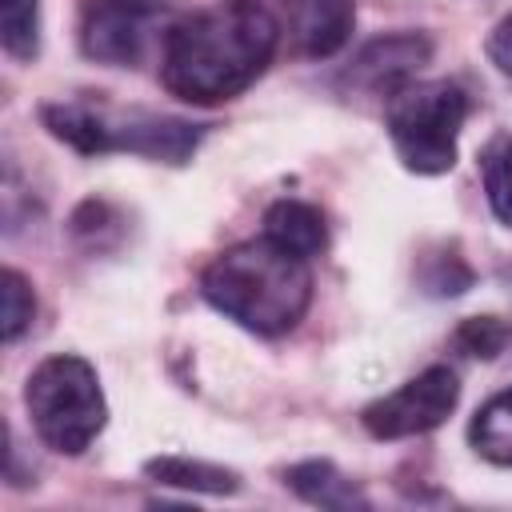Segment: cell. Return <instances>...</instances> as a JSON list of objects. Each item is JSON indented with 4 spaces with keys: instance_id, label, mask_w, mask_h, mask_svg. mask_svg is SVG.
<instances>
[{
    "instance_id": "7",
    "label": "cell",
    "mask_w": 512,
    "mask_h": 512,
    "mask_svg": "<svg viewBox=\"0 0 512 512\" xmlns=\"http://www.w3.org/2000/svg\"><path fill=\"white\" fill-rule=\"evenodd\" d=\"M160 24V8L144 0H88L80 16V48L100 64H140Z\"/></svg>"
},
{
    "instance_id": "4",
    "label": "cell",
    "mask_w": 512,
    "mask_h": 512,
    "mask_svg": "<svg viewBox=\"0 0 512 512\" xmlns=\"http://www.w3.org/2000/svg\"><path fill=\"white\" fill-rule=\"evenodd\" d=\"M24 404L36 436L60 456H80L108 420L96 368L72 352L48 356L32 368L24 384Z\"/></svg>"
},
{
    "instance_id": "3",
    "label": "cell",
    "mask_w": 512,
    "mask_h": 512,
    "mask_svg": "<svg viewBox=\"0 0 512 512\" xmlns=\"http://www.w3.org/2000/svg\"><path fill=\"white\" fill-rule=\"evenodd\" d=\"M40 120L56 140L72 144L76 152H136L168 164H184L204 136L200 124L140 108L124 112L104 100H56L40 108Z\"/></svg>"
},
{
    "instance_id": "6",
    "label": "cell",
    "mask_w": 512,
    "mask_h": 512,
    "mask_svg": "<svg viewBox=\"0 0 512 512\" xmlns=\"http://www.w3.org/2000/svg\"><path fill=\"white\" fill-rule=\"evenodd\" d=\"M456 400H460L456 372L436 364V368H424L420 376H412L408 384H400L396 392L372 400L360 420L376 440H404V436L440 428L452 416Z\"/></svg>"
},
{
    "instance_id": "9",
    "label": "cell",
    "mask_w": 512,
    "mask_h": 512,
    "mask_svg": "<svg viewBox=\"0 0 512 512\" xmlns=\"http://www.w3.org/2000/svg\"><path fill=\"white\" fill-rule=\"evenodd\" d=\"M352 0H280V32L288 28L296 52L332 56L352 32Z\"/></svg>"
},
{
    "instance_id": "17",
    "label": "cell",
    "mask_w": 512,
    "mask_h": 512,
    "mask_svg": "<svg viewBox=\"0 0 512 512\" xmlns=\"http://www.w3.org/2000/svg\"><path fill=\"white\" fill-rule=\"evenodd\" d=\"M4 340L12 344V340H20L24 336V328L32 324V316H36V296H32V288H28V280L16 272V268H4Z\"/></svg>"
},
{
    "instance_id": "10",
    "label": "cell",
    "mask_w": 512,
    "mask_h": 512,
    "mask_svg": "<svg viewBox=\"0 0 512 512\" xmlns=\"http://www.w3.org/2000/svg\"><path fill=\"white\" fill-rule=\"evenodd\" d=\"M264 236L276 240L280 248L296 252V256H308V260L320 256L328 244V228H324L320 208H312L304 200H276L264 212Z\"/></svg>"
},
{
    "instance_id": "12",
    "label": "cell",
    "mask_w": 512,
    "mask_h": 512,
    "mask_svg": "<svg viewBox=\"0 0 512 512\" xmlns=\"http://www.w3.org/2000/svg\"><path fill=\"white\" fill-rule=\"evenodd\" d=\"M144 472L156 484H172V488H188V492H212V496H228L240 488V476L232 468L208 464V460H188V456H156L144 464Z\"/></svg>"
},
{
    "instance_id": "15",
    "label": "cell",
    "mask_w": 512,
    "mask_h": 512,
    "mask_svg": "<svg viewBox=\"0 0 512 512\" xmlns=\"http://www.w3.org/2000/svg\"><path fill=\"white\" fill-rule=\"evenodd\" d=\"M0 36L4 52L16 60H32L40 48V12L36 0H0Z\"/></svg>"
},
{
    "instance_id": "16",
    "label": "cell",
    "mask_w": 512,
    "mask_h": 512,
    "mask_svg": "<svg viewBox=\"0 0 512 512\" xmlns=\"http://www.w3.org/2000/svg\"><path fill=\"white\" fill-rule=\"evenodd\" d=\"M508 340H512V324L500 316H468L452 336L456 352L472 360H496L508 348Z\"/></svg>"
},
{
    "instance_id": "14",
    "label": "cell",
    "mask_w": 512,
    "mask_h": 512,
    "mask_svg": "<svg viewBox=\"0 0 512 512\" xmlns=\"http://www.w3.org/2000/svg\"><path fill=\"white\" fill-rule=\"evenodd\" d=\"M480 172H484V192L492 212L512 228V136H496L484 148Z\"/></svg>"
},
{
    "instance_id": "11",
    "label": "cell",
    "mask_w": 512,
    "mask_h": 512,
    "mask_svg": "<svg viewBox=\"0 0 512 512\" xmlns=\"http://www.w3.org/2000/svg\"><path fill=\"white\" fill-rule=\"evenodd\" d=\"M284 480L292 484V492H300L308 504H320V508H364L368 504L360 488L344 472H336V464L328 460H304L288 468Z\"/></svg>"
},
{
    "instance_id": "8",
    "label": "cell",
    "mask_w": 512,
    "mask_h": 512,
    "mask_svg": "<svg viewBox=\"0 0 512 512\" xmlns=\"http://www.w3.org/2000/svg\"><path fill=\"white\" fill-rule=\"evenodd\" d=\"M432 56V40L420 36V32H396V36H380L372 44H364L352 60V68L344 72V80L356 88V92H368V96H392L400 92L404 84L416 80L420 64H428Z\"/></svg>"
},
{
    "instance_id": "13",
    "label": "cell",
    "mask_w": 512,
    "mask_h": 512,
    "mask_svg": "<svg viewBox=\"0 0 512 512\" xmlns=\"http://www.w3.org/2000/svg\"><path fill=\"white\" fill-rule=\"evenodd\" d=\"M468 440H472V448H476L484 460H492V464H500V468H512V388L496 392V396L472 416Z\"/></svg>"
},
{
    "instance_id": "18",
    "label": "cell",
    "mask_w": 512,
    "mask_h": 512,
    "mask_svg": "<svg viewBox=\"0 0 512 512\" xmlns=\"http://www.w3.org/2000/svg\"><path fill=\"white\" fill-rule=\"evenodd\" d=\"M488 60L504 72V76H512V16H504L496 28H492V36H488Z\"/></svg>"
},
{
    "instance_id": "2",
    "label": "cell",
    "mask_w": 512,
    "mask_h": 512,
    "mask_svg": "<svg viewBox=\"0 0 512 512\" xmlns=\"http://www.w3.org/2000/svg\"><path fill=\"white\" fill-rule=\"evenodd\" d=\"M204 300L256 336L292 332L312 304L308 256L280 248L276 240H244L224 248L200 272Z\"/></svg>"
},
{
    "instance_id": "1",
    "label": "cell",
    "mask_w": 512,
    "mask_h": 512,
    "mask_svg": "<svg viewBox=\"0 0 512 512\" xmlns=\"http://www.w3.org/2000/svg\"><path fill=\"white\" fill-rule=\"evenodd\" d=\"M280 20L260 0H220L172 24L160 48V80L188 104L240 96L276 56Z\"/></svg>"
},
{
    "instance_id": "5",
    "label": "cell",
    "mask_w": 512,
    "mask_h": 512,
    "mask_svg": "<svg viewBox=\"0 0 512 512\" xmlns=\"http://www.w3.org/2000/svg\"><path fill=\"white\" fill-rule=\"evenodd\" d=\"M468 116V96L452 80H412L384 100L392 148L408 172L440 176L456 164V140Z\"/></svg>"
}]
</instances>
